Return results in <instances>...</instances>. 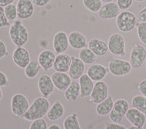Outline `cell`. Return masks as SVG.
<instances>
[{"label": "cell", "mask_w": 146, "mask_h": 129, "mask_svg": "<svg viewBox=\"0 0 146 129\" xmlns=\"http://www.w3.org/2000/svg\"><path fill=\"white\" fill-rule=\"evenodd\" d=\"M131 105L134 108L146 114V98L143 95H137L131 99Z\"/></svg>", "instance_id": "cell-29"}, {"label": "cell", "mask_w": 146, "mask_h": 129, "mask_svg": "<svg viewBox=\"0 0 146 129\" xmlns=\"http://www.w3.org/2000/svg\"><path fill=\"white\" fill-rule=\"evenodd\" d=\"M127 129H145V128H144V127H139V126H131L130 127L128 128Z\"/></svg>", "instance_id": "cell-46"}, {"label": "cell", "mask_w": 146, "mask_h": 129, "mask_svg": "<svg viewBox=\"0 0 146 129\" xmlns=\"http://www.w3.org/2000/svg\"><path fill=\"white\" fill-rule=\"evenodd\" d=\"M10 106L12 113L16 117L22 118L23 114L28 110L30 104L25 95L21 93H17L12 96Z\"/></svg>", "instance_id": "cell-6"}, {"label": "cell", "mask_w": 146, "mask_h": 129, "mask_svg": "<svg viewBox=\"0 0 146 129\" xmlns=\"http://www.w3.org/2000/svg\"><path fill=\"white\" fill-rule=\"evenodd\" d=\"M134 0H117L116 4L121 10H127L132 6Z\"/></svg>", "instance_id": "cell-36"}, {"label": "cell", "mask_w": 146, "mask_h": 129, "mask_svg": "<svg viewBox=\"0 0 146 129\" xmlns=\"http://www.w3.org/2000/svg\"><path fill=\"white\" fill-rule=\"evenodd\" d=\"M8 54V50H7L5 43L2 40H0V60L7 57Z\"/></svg>", "instance_id": "cell-38"}, {"label": "cell", "mask_w": 146, "mask_h": 129, "mask_svg": "<svg viewBox=\"0 0 146 129\" xmlns=\"http://www.w3.org/2000/svg\"><path fill=\"white\" fill-rule=\"evenodd\" d=\"M109 96V88L105 82L99 81L95 83L93 91L89 96V102L98 104Z\"/></svg>", "instance_id": "cell-7"}, {"label": "cell", "mask_w": 146, "mask_h": 129, "mask_svg": "<svg viewBox=\"0 0 146 129\" xmlns=\"http://www.w3.org/2000/svg\"><path fill=\"white\" fill-rule=\"evenodd\" d=\"M63 126L64 129H81L78 114L76 113H73L66 117L64 120Z\"/></svg>", "instance_id": "cell-28"}, {"label": "cell", "mask_w": 146, "mask_h": 129, "mask_svg": "<svg viewBox=\"0 0 146 129\" xmlns=\"http://www.w3.org/2000/svg\"><path fill=\"white\" fill-rule=\"evenodd\" d=\"M85 64L79 58L72 56V63L70 65L68 75L74 80L79 79L84 74Z\"/></svg>", "instance_id": "cell-20"}, {"label": "cell", "mask_w": 146, "mask_h": 129, "mask_svg": "<svg viewBox=\"0 0 146 129\" xmlns=\"http://www.w3.org/2000/svg\"><path fill=\"white\" fill-rule=\"evenodd\" d=\"M50 101L47 98L41 96L35 99L30 104L27 112L23 114L22 118L27 121H34L35 120L43 118L47 115L50 109Z\"/></svg>", "instance_id": "cell-1"}, {"label": "cell", "mask_w": 146, "mask_h": 129, "mask_svg": "<svg viewBox=\"0 0 146 129\" xmlns=\"http://www.w3.org/2000/svg\"><path fill=\"white\" fill-rule=\"evenodd\" d=\"M102 2H105V3H109V2H113V0H101Z\"/></svg>", "instance_id": "cell-48"}, {"label": "cell", "mask_w": 146, "mask_h": 129, "mask_svg": "<svg viewBox=\"0 0 146 129\" xmlns=\"http://www.w3.org/2000/svg\"><path fill=\"white\" fill-rule=\"evenodd\" d=\"M108 50L115 56H123L126 54V42L124 36L119 33H114L108 39Z\"/></svg>", "instance_id": "cell-5"}, {"label": "cell", "mask_w": 146, "mask_h": 129, "mask_svg": "<svg viewBox=\"0 0 146 129\" xmlns=\"http://www.w3.org/2000/svg\"><path fill=\"white\" fill-rule=\"evenodd\" d=\"M137 88L139 93L146 98V79H143L142 81L139 82Z\"/></svg>", "instance_id": "cell-40"}, {"label": "cell", "mask_w": 146, "mask_h": 129, "mask_svg": "<svg viewBox=\"0 0 146 129\" xmlns=\"http://www.w3.org/2000/svg\"><path fill=\"white\" fill-rule=\"evenodd\" d=\"M16 7L18 18L20 20H27L34 15L35 7L31 0H18Z\"/></svg>", "instance_id": "cell-11"}, {"label": "cell", "mask_w": 146, "mask_h": 129, "mask_svg": "<svg viewBox=\"0 0 146 129\" xmlns=\"http://www.w3.org/2000/svg\"><path fill=\"white\" fill-rule=\"evenodd\" d=\"M48 128L46 120L43 118L32 121L29 126V129H48Z\"/></svg>", "instance_id": "cell-34"}, {"label": "cell", "mask_w": 146, "mask_h": 129, "mask_svg": "<svg viewBox=\"0 0 146 129\" xmlns=\"http://www.w3.org/2000/svg\"><path fill=\"white\" fill-rule=\"evenodd\" d=\"M121 13V10L116 2H111L105 3L98 12V15L102 20H111L118 17Z\"/></svg>", "instance_id": "cell-13"}, {"label": "cell", "mask_w": 146, "mask_h": 129, "mask_svg": "<svg viewBox=\"0 0 146 129\" xmlns=\"http://www.w3.org/2000/svg\"><path fill=\"white\" fill-rule=\"evenodd\" d=\"M50 77H51L55 88L59 91L64 92L72 83V78L66 73L55 71Z\"/></svg>", "instance_id": "cell-14"}, {"label": "cell", "mask_w": 146, "mask_h": 129, "mask_svg": "<svg viewBox=\"0 0 146 129\" xmlns=\"http://www.w3.org/2000/svg\"><path fill=\"white\" fill-rule=\"evenodd\" d=\"M137 18L132 12L124 10L121 12L116 18L117 28L120 32L129 33L135 29L137 24Z\"/></svg>", "instance_id": "cell-3"}, {"label": "cell", "mask_w": 146, "mask_h": 129, "mask_svg": "<svg viewBox=\"0 0 146 129\" xmlns=\"http://www.w3.org/2000/svg\"><path fill=\"white\" fill-rule=\"evenodd\" d=\"M83 4L91 13H98L103 5L101 0H83Z\"/></svg>", "instance_id": "cell-31"}, {"label": "cell", "mask_w": 146, "mask_h": 129, "mask_svg": "<svg viewBox=\"0 0 146 129\" xmlns=\"http://www.w3.org/2000/svg\"><path fill=\"white\" fill-rule=\"evenodd\" d=\"M70 45L74 50H81L86 48L87 45V39L83 34L77 31L72 32L68 35Z\"/></svg>", "instance_id": "cell-21"}, {"label": "cell", "mask_w": 146, "mask_h": 129, "mask_svg": "<svg viewBox=\"0 0 146 129\" xmlns=\"http://www.w3.org/2000/svg\"><path fill=\"white\" fill-rule=\"evenodd\" d=\"M2 97H3V92H2V88H0V101L2 99Z\"/></svg>", "instance_id": "cell-47"}, {"label": "cell", "mask_w": 146, "mask_h": 129, "mask_svg": "<svg viewBox=\"0 0 146 129\" xmlns=\"http://www.w3.org/2000/svg\"><path fill=\"white\" fill-rule=\"evenodd\" d=\"M5 13L9 21H15L16 18H18V13H17L16 5L15 4H10L6 7H4Z\"/></svg>", "instance_id": "cell-32"}, {"label": "cell", "mask_w": 146, "mask_h": 129, "mask_svg": "<svg viewBox=\"0 0 146 129\" xmlns=\"http://www.w3.org/2000/svg\"><path fill=\"white\" fill-rule=\"evenodd\" d=\"M79 58L85 64H93L96 62L97 56L88 48H84L79 51Z\"/></svg>", "instance_id": "cell-26"}, {"label": "cell", "mask_w": 146, "mask_h": 129, "mask_svg": "<svg viewBox=\"0 0 146 129\" xmlns=\"http://www.w3.org/2000/svg\"><path fill=\"white\" fill-rule=\"evenodd\" d=\"M56 57V56L53 51L50 50H44L39 54L37 61L41 66V68H42L45 71H47L53 68Z\"/></svg>", "instance_id": "cell-16"}, {"label": "cell", "mask_w": 146, "mask_h": 129, "mask_svg": "<svg viewBox=\"0 0 146 129\" xmlns=\"http://www.w3.org/2000/svg\"><path fill=\"white\" fill-rule=\"evenodd\" d=\"M79 85L80 88V95L81 98H86L90 96L93 91L94 83L87 74H83L79 79Z\"/></svg>", "instance_id": "cell-22"}, {"label": "cell", "mask_w": 146, "mask_h": 129, "mask_svg": "<svg viewBox=\"0 0 146 129\" xmlns=\"http://www.w3.org/2000/svg\"><path fill=\"white\" fill-rule=\"evenodd\" d=\"M10 24V21L5 15L4 7L0 6V28L8 27Z\"/></svg>", "instance_id": "cell-37"}, {"label": "cell", "mask_w": 146, "mask_h": 129, "mask_svg": "<svg viewBox=\"0 0 146 129\" xmlns=\"http://www.w3.org/2000/svg\"><path fill=\"white\" fill-rule=\"evenodd\" d=\"M8 83L9 80L7 75H5L3 71H0V88L7 85Z\"/></svg>", "instance_id": "cell-41"}, {"label": "cell", "mask_w": 146, "mask_h": 129, "mask_svg": "<svg viewBox=\"0 0 146 129\" xmlns=\"http://www.w3.org/2000/svg\"><path fill=\"white\" fill-rule=\"evenodd\" d=\"M48 129H62V128H61L60 126H58V124H52L48 128Z\"/></svg>", "instance_id": "cell-45"}, {"label": "cell", "mask_w": 146, "mask_h": 129, "mask_svg": "<svg viewBox=\"0 0 146 129\" xmlns=\"http://www.w3.org/2000/svg\"><path fill=\"white\" fill-rule=\"evenodd\" d=\"M109 118L111 120L112 122L114 123H121V122L123 121V119L124 118V116L121 114L120 113L117 112L116 111H115L113 109L110 113L109 114Z\"/></svg>", "instance_id": "cell-35"}, {"label": "cell", "mask_w": 146, "mask_h": 129, "mask_svg": "<svg viewBox=\"0 0 146 129\" xmlns=\"http://www.w3.org/2000/svg\"><path fill=\"white\" fill-rule=\"evenodd\" d=\"M105 129H127V128L121 123H114V122H107L105 126Z\"/></svg>", "instance_id": "cell-39"}, {"label": "cell", "mask_w": 146, "mask_h": 129, "mask_svg": "<svg viewBox=\"0 0 146 129\" xmlns=\"http://www.w3.org/2000/svg\"><path fill=\"white\" fill-rule=\"evenodd\" d=\"M130 106L129 104L126 101V99H119L114 101V105H113V109L117 112L120 113L121 114L123 115L125 117L126 112L129 109Z\"/></svg>", "instance_id": "cell-30"}, {"label": "cell", "mask_w": 146, "mask_h": 129, "mask_svg": "<svg viewBox=\"0 0 146 129\" xmlns=\"http://www.w3.org/2000/svg\"><path fill=\"white\" fill-rule=\"evenodd\" d=\"M134 1H135L136 2H145V0H134Z\"/></svg>", "instance_id": "cell-49"}, {"label": "cell", "mask_w": 146, "mask_h": 129, "mask_svg": "<svg viewBox=\"0 0 146 129\" xmlns=\"http://www.w3.org/2000/svg\"><path fill=\"white\" fill-rule=\"evenodd\" d=\"M15 0H0V6L1 7H6L10 4H13Z\"/></svg>", "instance_id": "cell-44"}, {"label": "cell", "mask_w": 146, "mask_h": 129, "mask_svg": "<svg viewBox=\"0 0 146 129\" xmlns=\"http://www.w3.org/2000/svg\"><path fill=\"white\" fill-rule=\"evenodd\" d=\"M64 114V107L61 102H56L52 105L47 113V118L50 121H56Z\"/></svg>", "instance_id": "cell-25"}, {"label": "cell", "mask_w": 146, "mask_h": 129, "mask_svg": "<svg viewBox=\"0 0 146 129\" xmlns=\"http://www.w3.org/2000/svg\"><path fill=\"white\" fill-rule=\"evenodd\" d=\"M125 118L131 124V126L143 127L146 122V115L135 108H129L126 112Z\"/></svg>", "instance_id": "cell-17"}, {"label": "cell", "mask_w": 146, "mask_h": 129, "mask_svg": "<svg viewBox=\"0 0 146 129\" xmlns=\"http://www.w3.org/2000/svg\"><path fill=\"white\" fill-rule=\"evenodd\" d=\"M145 67H146V63H145Z\"/></svg>", "instance_id": "cell-50"}, {"label": "cell", "mask_w": 146, "mask_h": 129, "mask_svg": "<svg viewBox=\"0 0 146 129\" xmlns=\"http://www.w3.org/2000/svg\"><path fill=\"white\" fill-rule=\"evenodd\" d=\"M72 63V57L66 53L57 55L53 69L58 72H68Z\"/></svg>", "instance_id": "cell-18"}, {"label": "cell", "mask_w": 146, "mask_h": 129, "mask_svg": "<svg viewBox=\"0 0 146 129\" xmlns=\"http://www.w3.org/2000/svg\"><path fill=\"white\" fill-rule=\"evenodd\" d=\"M34 5L38 7H42L50 3L51 0H32Z\"/></svg>", "instance_id": "cell-42"}, {"label": "cell", "mask_w": 146, "mask_h": 129, "mask_svg": "<svg viewBox=\"0 0 146 129\" xmlns=\"http://www.w3.org/2000/svg\"><path fill=\"white\" fill-rule=\"evenodd\" d=\"M108 68L110 74L115 77L126 76L132 69L129 61L120 58H111L108 62Z\"/></svg>", "instance_id": "cell-4"}, {"label": "cell", "mask_w": 146, "mask_h": 129, "mask_svg": "<svg viewBox=\"0 0 146 129\" xmlns=\"http://www.w3.org/2000/svg\"><path fill=\"white\" fill-rule=\"evenodd\" d=\"M113 105H114V101L113 97L109 96L106 99L102 101L100 104H96L95 111L96 114L102 117L107 116L113 110Z\"/></svg>", "instance_id": "cell-24"}, {"label": "cell", "mask_w": 146, "mask_h": 129, "mask_svg": "<svg viewBox=\"0 0 146 129\" xmlns=\"http://www.w3.org/2000/svg\"><path fill=\"white\" fill-rule=\"evenodd\" d=\"M70 43H69L68 35L64 32H58L53 36V48L54 52L58 54L65 53L68 50Z\"/></svg>", "instance_id": "cell-10"}, {"label": "cell", "mask_w": 146, "mask_h": 129, "mask_svg": "<svg viewBox=\"0 0 146 129\" xmlns=\"http://www.w3.org/2000/svg\"><path fill=\"white\" fill-rule=\"evenodd\" d=\"M146 60V48L139 44H135L131 48L129 62L132 69L140 68Z\"/></svg>", "instance_id": "cell-8"}, {"label": "cell", "mask_w": 146, "mask_h": 129, "mask_svg": "<svg viewBox=\"0 0 146 129\" xmlns=\"http://www.w3.org/2000/svg\"><path fill=\"white\" fill-rule=\"evenodd\" d=\"M37 88L40 94L45 98L51 96L56 88L51 77L48 75H42L39 77L37 80Z\"/></svg>", "instance_id": "cell-12"}, {"label": "cell", "mask_w": 146, "mask_h": 129, "mask_svg": "<svg viewBox=\"0 0 146 129\" xmlns=\"http://www.w3.org/2000/svg\"><path fill=\"white\" fill-rule=\"evenodd\" d=\"M9 36L16 47H23L29 40V32L21 21L16 20L9 28Z\"/></svg>", "instance_id": "cell-2"}, {"label": "cell", "mask_w": 146, "mask_h": 129, "mask_svg": "<svg viewBox=\"0 0 146 129\" xmlns=\"http://www.w3.org/2000/svg\"><path fill=\"white\" fill-rule=\"evenodd\" d=\"M137 18L139 22H146V7H145L139 12Z\"/></svg>", "instance_id": "cell-43"}, {"label": "cell", "mask_w": 146, "mask_h": 129, "mask_svg": "<svg viewBox=\"0 0 146 129\" xmlns=\"http://www.w3.org/2000/svg\"><path fill=\"white\" fill-rule=\"evenodd\" d=\"M136 27L138 38L142 43L146 45V22H139Z\"/></svg>", "instance_id": "cell-33"}, {"label": "cell", "mask_w": 146, "mask_h": 129, "mask_svg": "<svg viewBox=\"0 0 146 129\" xmlns=\"http://www.w3.org/2000/svg\"><path fill=\"white\" fill-rule=\"evenodd\" d=\"M88 48L97 57L104 56L109 51L108 43L98 38H93L90 40L88 43Z\"/></svg>", "instance_id": "cell-19"}, {"label": "cell", "mask_w": 146, "mask_h": 129, "mask_svg": "<svg viewBox=\"0 0 146 129\" xmlns=\"http://www.w3.org/2000/svg\"><path fill=\"white\" fill-rule=\"evenodd\" d=\"M108 68L102 64H93L87 69L86 74L94 82L102 81L108 75Z\"/></svg>", "instance_id": "cell-15"}, {"label": "cell", "mask_w": 146, "mask_h": 129, "mask_svg": "<svg viewBox=\"0 0 146 129\" xmlns=\"http://www.w3.org/2000/svg\"><path fill=\"white\" fill-rule=\"evenodd\" d=\"M13 61L18 67L25 69L31 61L29 52L23 47H17L13 53Z\"/></svg>", "instance_id": "cell-9"}, {"label": "cell", "mask_w": 146, "mask_h": 129, "mask_svg": "<svg viewBox=\"0 0 146 129\" xmlns=\"http://www.w3.org/2000/svg\"><path fill=\"white\" fill-rule=\"evenodd\" d=\"M40 69H41V66L38 61H31L27 67L24 69V74L29 79H34L37 76L40 72Z\"/></svg>", "instance_id": "cell-27"}, {"label": "cell", "mask_w": 146, "mask_h": 129, "mask_svg": "<svg viewBox=\"0 0 146 129\" xmlns=\"http://www.w3.org/2000/svg\"><path fill=\"white\" fill-rule=\"evenodd\" d=\"M65 99L68 102L74 103L78 100V97L80 95V88L79 83L77 81H72L71 84L68 88L64 91Z\"/></svg>", "instance_id": "cell-23"}]
</instances>
